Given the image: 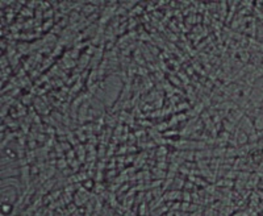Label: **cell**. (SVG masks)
I'll use <instances>...</instances> for the list:
<instances>
[{
    "label": "cell",
    "instance_id": "obj_2",
    "mask_svg": "<svg viewBox=\"0 0 263 216\" xmlns=\"http://www.w3.org/2000/svg\"><path fill=\"white\" fill-rule=\"evenodd\" d=\"M58 165H60V168H66V165H67V164H66V161H62V159H61V161L58 162Z\"/></svg>",
    "mask_w": 263,
    "mask_h": 216
},
{
    "label": "cell",
    "instance_id": "obj_1",
    "mask_svg": "<svg viewBox=\"0 0 263 216\" xmlns=\"http://www.w3.org/2000/svg\"><path fill=\"white\" fill-rule=\"evenodd\" d=\"M175 135H178V132L177 131H170V132H166L164 133V136H166V137H171V136H175Z\"/></svg>",
    "mask_w": 263,
    "mask_h": 216
}]
</instances>
